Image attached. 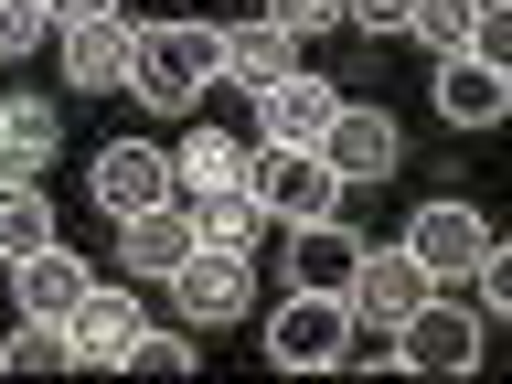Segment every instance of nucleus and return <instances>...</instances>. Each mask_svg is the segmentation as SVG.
<instances>
[{
  "label": "nucleus",
  "mask_w": 512,
  "mask_h": 384,
  "mask_svg": "<svg viewBox=\"0 0 512 384\" xmlns=\"http://www.w3.org/2000/svg\"><path fill=\"white\" fill-rule=\"evenodd\" d=\"M224 86V43L214 22H139V54H128V96L139 107H203V96Z\"/></svg>",
  "instance_id": "nucleus-1"
},
{
  "label": "nucleus",
  "mask_w": 512,
  "mask_h": 384,
  "mask_svg": "<svg viewBox=\"0 0 512 384\" xmlns=\"http://www.w3.org/2000/svg\"><path fill=\"white\" fill-rule=\"evenodd\" d=\"M352 299L342 288H288L278 310H267V363L278 374H331V363H352Z\"/></svg>",
  "instance_id": "nucleus-2"
},
{
  "label": "nucleus",
  "mask_w": 512,
  "mask_h": 384,
  "mask_svg": "<svg viewBox=\"0 0 512 384\" xmlns=\"http://www.w3.org/2000/svg\"><path fill=\"white\" fill-rule=\"evenodd\" d=\"M491 246H502V224L480 214V203H459V192H438V203H416V214H406V256L427 267V278H470Z\"/></svg>",
  "instance_id": "nucleus-3"
},
{
  "label": "nucleus",
  "mask_w": 512,
  "mask_h": 384,
  "mask_svg": "<svg viewBox=\"0 0 512 384\" xmlns=\"http://www.w3.org/2000/svg\"><path fill=\"white\" fill-rule=\"evenodd\" d=\"M171 310H182V331H224V320H246L256 299V256H224V246H192L182 267H171Z\"/></svg>",
  "instance_id": "nucleus-4"
},
{
  "label": "nucleus",
  "mask_w": 512,
  "mask_h": 384,
  "mask_svg": "<svg viewBox=\"0 0 512 384\" xmlns=\"http://www.w3.org/2000/svg\"><path fill=\"white\" fill-rule=\"evenodd\" d=\"M480 331H491L480 310H448L438 288H427V299H416L384 342H395V363H406V374H470V363H480Z\"/></svg>",
  "instance_id": "nucleus-5"
},
{
  "label": "nucleus",
  "mask_w": 512,
  "mask_h": 384,
  "mask_svg": "<svg viewBox=\"0 0 512 384\" xmlns=\"http://www.w3.org/2000/svg\"><path fill=\"white\" fill-rule=\"evenodd\" d=\"M331 118H342V86L331 75H278V86H256V150H320L331 139Z\"/></svg>",
  "instance_id": "nucleus-6"
},
{
  "label": "nucleus",
  "mask_w": 512,
  "mask_h": 384,
  "mask_svg": "<svg viewBox=\"0 0 512 384\" xmlns=\"http://www.w3.org/2000/svg\"><path fill=\"white\" fill-rule=\"evenodd\" d=\"M256 214H267V224L342 214V171H331L320 150H256Z\"/></svg>",
  "instance_id": "nucleus-7"
},
{
  "label": "nucleus",
  "mask_w": 512,
  "mask_h": 384,
  "mask_svg": "<svg viewBox=\"0 0 512 384\" xmlns=\"http://www.w3.org/2000/svg\"><path fill=\"white\" fill-rule=\"evenodd\" d=\"M320 160L342 171V192H374V182H395V171H406V128L384 118V107H363V96H342V118H331Z\"/></svg>",
  "instance_id": "nucleus-8"
},
{
  "label": "nucleus",
  "mask_w": 512,
  "mask_h": 384,
  "mask_svg": "<svg viewBox=\"0 0 512 384\" xmlns=\"http://www.w3.org/2000/svg\"><path fill=\"white\" fill-rule=\"evenodd\" d=\"M427 288H438V278H427L406 246H363V256H352V278H342V299H352V320H363V331H395Z\"/></svg>",
  "instance_id": "nucleus-9"
},
{
  "label": "nucleus",
  "mask_w": 512,
  "mask_h": 384,
  "mask_svg": "<svg viewBox=\"0 0 512 384\" xmlns=\"http://www.w3.org/2000/svg\"><path fill=\"white\" fill-rule=\"evenodd\" d=\"M427 107H438L448 128H502L512 118V64H491V54H438V86H427Z\"/></svg>",
  "instance_id": "nucleus-10"
},
{
  "label": "nucleus",
  "mask_w": 512,
  "mask_h": 384,
  "mask_svg": "<svg viewBox=\"0 0 512 384\" xmlns=\"http://www.w3.org/2000/svg\"><path fill=\"white\" fill-rule=\"evenodd\" d=\"M86 192L107 214H150V203H171L182 182H171V150H160V139H107L96 171H86Z\"/></svg>",
  "instance_id": "nucleus-11"
},
{
  "label": "nucleus",
  "mask_w": 512,
  "mask_h": 384,
  "mask_svg": "<svg viewBox=\"0 0 512 384\" xmlns=\"http://www.w3.org/2000/svg\"><path fill=\"white\" fill-rule=\"evenodd\" d=\"M128 54H139V22H128L118 0H107V11H75V22H64V86H128Z\"/></svg>",
  "instance_id": "nucleus-12"
},
{
  "label": "nucleus",
  "mask_w": 512,
  "mask_h": 384,
  "mask_svg": "<svg viewBox=\"0 0 512 384\" xmlns=\"http://www.w3.org/2000/svg\"><path fill=\"white\" fill-rule=\"evenodd\" d=\"M64 342H75V374H107V363H128V342H139V299L96 278L86 299H75V320H64Z\"/></svg>",
  "instance_id": "nucleus-13"
},
{
  "label": "nucleus",
  "mask_w": 512,
  "mask_h": 384,
  "mask_svg": "<svg viewBox=\"0 0 512 384\" xmlns=\"http://www.w3.org/2000/svg\"><path fill=\"white\" fill-rule=\"evenodd\" d=\"M192 246H203V235H192L182 192H171V203H150V214H118V267H128V278H150V288L171 278Z\"/></svg>",
  "instance_id": "nucleus-14"
},
{
  "label": "nucleus",
  "mask_w": 512,
  "mask_h": 384,
  "mask_svg": "<svg viewBox=\"0 0 512 384\" xmlns=\"http://www.w3.org/2000/svg\"><path fill=\"white\" fill-rule=\"evenodd\" d=\"M214 43H224V86H278V75H299V32H278L267 11H246V22H214Z\"/></svg>",
  "instance_id": "nucleus-15"
},
{
  "label": "nucleus",
  "mask_w": 512,
  "mask_h": 384,
  "mask_svg": "<svg viewBox=\"0 0 512 384\" xmlns=\"http://www.w3.org/2000/svg\"><path fill=\"white\" fill-rule=\"evenodd\" d=\"M43 246H64L43 171H0V267H22V256H43Z\"/></svg>",
  "instance_id": "nucleus-16"
},
{
  "label": "nucleus",
  "mask_w": 512,
  "mask_h": 384,
  "mask_svg": "<svg viewBox=\"0 0 512 384\" xmlns=\"http://www.w3.org/2000/svg\"><path fill=\"white\" fill-rule=\"evenodd\" d=\"M64 160V107L54 96H0V171H54Z\"/></svg>",
  "instance_id": "nucleus-17"
},
{
  "label": "nucleus",
  "mask_w": 512,
  "mask_h": 384,
  "mask_svg": "<svg viewBox=\"0 0 512 384\" xmlns=\"http://www.w3.org/2000/svg\"><path fill=\"white\" fill-rule=\"evenodd\" d=\"M171 182H182V192H235V182H256V139H235V128H192L182 150H171Z\"/></svg>",
  "instance_id": "nucleus-18"
},
{
  "label": "nucleus",
  "mask_w": 512,
  "mask_h": 384,
  "mask_svg": "<svg viewBox=\"0 0 512 384\" xmlns=\"http://www.w3.org/2000/svg\"><path fill=\"white\" fill-rule=\"evenodd\" d=\"M352 256H363V235H352L342 214L288 224V288H342V278H352Z\"/></svg>",
  "instance_id": "nucleus-19"
},
{
  "label": "nucleus",
  "mask_w": 512,
  "mask_h": 384,
  "mask_svg": "<svg viewBox=\"0 0 512 384\" xmlns=\"http://www.w3.org/2000/svg\"><path fill=\"white\" fill-rule=\"evenodd\" d=\"M11 288H22V320H75V299H86V256H64V246H43V256H22L11 267Z\"/></svg>",
  "instance_id": "nucleus-20"
},
{
  "label": "nucleus",
  "mask_w": 512,
  "mask_h": 384,
  "mask_svg": "<svg viewBox=\"0 0 512 384\" xmlns=\"http://www.w3.org/2000/svg\"><path fill=\"white\" fill-rule=\"evenodd\" d=\"M182 214H192V235L203 246H224V256H256V182H235V192H182Z\"/></svg>",
  "instance_id": "nucleus-21"
},
{
  "label": "nucleus",
  "mask_w": 512,
  "mask_h": 384,
  "mask_svg": "<svg viewBox=\"0 0 512 384\" xmlns=\"http://www.w3.org/2000/svg\"><path fill=\"white\" fill-rule=\"evenodd\" d=\"M480 11H491V0H416L406 32L427 43V54H470V43H480Z\"/></svg>",
  "instance_id": "nucleus-22"
},
{
  "label": "nucleus",
  "mask_w": 512,
  "mask_h": 384,
  "mask_svg": "<svg viewBox=\"0 0 512 384\" xmlns=\"http://www.w3.org/2000/svg\"><path fill=\"white\" fill-rule=\"evenodd\" d=\"M0 374H75V342H64V320H22V331L0 342Z\"/></svg>",
  "instance_id": "nucleus-23"
},
{
  "label": "nucleus",
  "mask_w": 512,
  "mask_h": 384,
  "mask_svg": "<svg viewBox=\"0 0 512 384\" xmlns=\"http://www.w3.org/2000/svg\"><path fill=\"white\" fill-rule=\"evenodd\" d=\"M192 363H203V342H182V331L139 320V342H128V374H192Z\"/></svg>",
  "instance_id": "nucleus-24"
},
{
  "label": "nucleus",
  "mask_w": 512,
  "mask_h": 384,
  "mask_svg": "<svg viewBox=\"0 0 512 384\" xmlns=\"http://www.w3.org/2000/svg\"><path fill=\"white\" fill-rule=\"evenodd\" d=\"M43 32H54V11H43V0H0V64H22Z\"/></svg>",
  "instance_id": "nucleus-25"
},
{
  "label": "nucleus",
  "mask_w": 512,
  "mask_h": 384,
  "mask_svg": "<svg viewBox=\"0 0 512 384\" xmlns=\"http://www.w3.org/2000/svg\"><path fill=\"white\" fill-rule=\"evenodd\" d=\"M256 11H267V22H278V32H299V43H310V32H331V22H342V0H256Z\"/></svg>",
  "instance_id": "nucleus-26"
},
{
  "label": "nucleus",
  "mask_w": 512,
  "mask_h": 384,
  "mask_svg": "<svg viewBox=\"0 0 512 384\" xmlns=\"http://www.w3.org/2000/svg\"><path fill=\"white\" fill-rule=\"evenodd\" d=\"M406 11H416V0H342L352 32H406Z\"/></svg>",
  "instance_id": "nucleus-27"
},
{
  "label": "nucleus",
  "mask_w": 512,
  "mask_h": 384,
  "mask_svg": "<svg viewBox=\"0 0 512 384\" xmlns=\"http://www.w3.org/2000/svg\"><path fill=\"white\" fill-rule=\"evenodd\" d=\"M43 11H54V22H75V11H107V0H43Z\"/></svg>",
  "instance_id": "nucleus-28"
}]
</instances>
